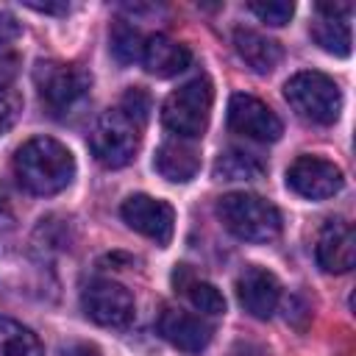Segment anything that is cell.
Listing matches in <instances>:
<instances>
[{
	"label": "cell",
	"mask_w": 356,
	"mask_h": 356,
	"mask_svg": "<svg viewBox=\"0 0 356 356\" xmlns=\"http://www.w3.org/2000/svg\"><path fill=\"white\" fill-rule=\"evenodd\" d=\"M14 175L31 195H56L70 186L75 175V159L58 139L33 136L17 147Z\"/></svg>",
	"instance_id": "obj_1"
},
{
	"label": "cell",
	"mask_w": 356,
	"mask_h": 356,
	"mask_svg": "<svg viewBox=\"0 0 356 356\" xmlns=\"http://www.w3.org/2000/svg\"><path fill=\"white\" fill-rule=\"evenodd\" d=\"M220 222L245 242H270L281 234V211L253 195V192H228L217 200Z\"/></svg>",
	"instance_id": "obj_2"
},
{
	"label": "cell",
	"mask_w": 356,
	"mask_h": 356,
	"mask_svg": "<svg viewBox=\"0 0 356 356\" xmlns=\"http://www.w3.org/2000/svg\"><path fill=\"white\" fill-rule=\"evenodd\" d=\"M33 83L47 111L53 117H64L83 103V97L92 89V75L81 64L47 58L33 67Z\"/></svg>",
	"instance_id": "obj_3"
},
{
	"label": "cell",
	"mask_w": 356,
	"mask_h": 356,
	"mask_svg": "<svg viewBox=\"0 0 356 356\" xmlns=\"http://www.w3.org/2000/svg\"><path fill=\"white\" fill-rule=\"evenodd\" d=\"M284 97L300 120L314 122V125H331L342 108L339 86L334 83V78L317 70L295 72L284 83Z\"/></svg>",
	"instance_id": "obj_4"
},
{
	"label": "cell",
	"mask_w": 356,
	"mask_h": 356,
	"mask_svg": "<svg viewBox=\"0 0 356 356\" xmlns=\"http://www.w3.org/2000/svg\"><path fill=\"white\" fill-rule=\"evenodd\" d=\"M214 103V86L209 78H192L167 95L161 106V122L178 139H195L206 131Z\"/></svg>",
	"instance_id": "obj_5"
},
{
	"label": "cell",
	"mask_w": 356,
	"mask_h": 356,
	"mask_svg": "<svg viewBox=\"0 0 356 356\" xmlns=\"http://www.w3.org/2000/svg\"><path fill=\"white\" fill-rule=\"evenodd\" d=\"M139 136H142V128L125 111L108 108L95 120L89 131V147L103 167L117 170V167H125L136 156Z\"/></svg>",
	"instance_id": "obj_6"
},
{
	"label": "cell",
	"mask_w": 356,
	"mask_h": 356,
	"mask_svg": "<svg viewBox=\"0 0 356 356\" xmlns=\"http://www.w3.org/2000/svg\"><path fill=\"white\" fill-rule=\"evenodd\" d=\"M81 306L97 325L106 328H125L136 314L134 295L111 278H92L81 292Z\"/></svg>",
	"instance_id": "obj_7"
},
{
	"label": "cell",
	"mask_w": 356,
	"mask_h": 356,
	"mask_svg": "<svg viewBox=\"0 0 356 356\" xmlns=\"http://www.w3.org/2000/svg\"><path fill=\"white\" fill-rule=\"evenodd\" d=\"M342 170L323 156H298L286 170V186L306 200H325L342 189Z\"/></svg>",
	"instance_id": "obj_8"
},
{
	"label": "cell",
	"mask_w": 356,
	"mask_h": 356,
	"mask_svg": "<svg viewBox=\"0 0 356 356\" xmlns=\"http://www.w3.org/2000/svg\"><path fill=\"white\" fill-rule=\"evenodd\" d=\"M228 128L256 142H275L284 134V122L278 120V114L259 97L242 92L231 95L228 100Z\"/></svg>",
	"instance_id": "obj_9"
},
{
	"label": "cell",
	"mask_w": 356,
	"mask_h": 356,
	"mask_svg": "<svg viewBox=\"0 0 356 356\" xmlns=\"http://www.w3.org/2000/svg\"><path fill=\"white\" fill-rule=\"evenodd\" d=\"M120 214L134 231L153 239L156 245H167L172 239L175 211L167 200H159V197H150V195H131V197L122 200Z\"/></svg>",
	"instance_id": "obj_10"
},
{
	"label": "cell",
	"mask_w": 356,
	"mask_h": 356,
	"mask_svg": "<svg viewBox=\"0 0 356 356\" xmlns=\"http://www.w3.org/2000/svg\"><path fill=\"white\" fill-rule=\"evenodd\" d=\"M156 325L159 334L184 353H200L211 342V325L200 314H192L178 306H164Z\"/></svg>",
	"instance_id": "obj_11"
},
{
	"label": "cell",
	"mask_w": 356,
	"mask_h": 356,
	"mask_svg": "<svg viewBox=\"0 0 356 356\" xmlns=\"http://www.w3.org/2000/svg\"><path fill=\"white\" fill-rule=\"evenodd\" d=\"M317 264L325 273H348L356 261V234L348 220H328L314 245Z\"/></svg>",
	"instance_id": "obj_12"
},
{
	"label": "cell",
	"mask_w": 356,
	"mask_h": 356,
	"mask_svg": "<svg viewBox=\"0 0 356 356\" xmlns=\"http://www.w3.org/2000/svg\"><path fill=\"white\" fill-rule=\"evenodd\" d=\"M236 298L248 314L267 320L281 300V284L270 270L250 264L236 278Z\"/></svg>",
	"instance_id": "obj_13"
},
{
	"label": "cell",
	"mask_w": 356,
	"mask_h": 356,
	"mask_svg": "<svg viewBox=\"0 0 356 356\" xmlns=\"http://www.w3.org/2000/svg\"><path fill=\"white\" fill-rule=\"evenodd\" d=\"M192 61V53L186 44L164 36V33H153L145 39L142 47V64L150 75L156 78H172L178 72H184Z\"/></svg>",
	"instance_id": "obj_14"
},
{
	"label": "cell",
	"mask_w": 356,
	"mask_h": 356,
	"mask_svg": "<svg viewBox=\"0 0 356 356\" xmlns=\"http://www.w3.org/2000/svg\"><path fill=\"white\" fill-rule=\"evenodd\" d=\"M234 47H236L239 58L259 75L273 72L284 58V50L275 39H270L259 31H250V28H236L234 31Z\"/></svg>",
	"instance_id": "obj_15"
},
{
	"label": "cell",
	"mask_w": 356,
	"mask_h": 356,
	"mask_svg": "<svg viewBox=\"0 0 356 356\" xmlns=\"http://www.w3.org/2000/svg\"><path fill=\"white\" fill-rule=\"evenodd\" d=\"M156 170L167 178V181H175V184H186L197 175L200 170V156L197 150L186 142V139H167L159 150H156V159H153Z\"/></svg>",
	"instance_id": "obj_16"
},
{
	"label": "cell",
	"mask_w": 356,
	"mask_h": 356,
	"mask_svg": "<svg viewBox=\"0 0 356 356\" xmlns=\"http://www.w3.org/2000/svg\"><path fill=\"white\" fill-rule=\"evenodd\" d=\"M172 284H175V289H178L197 312H203V314H222V312H225V298H222V292H220L211 281L195 275L186 264H178V267H175Z\"/></svg>",
	"instance_id": "obj_17"
},
{
	"label": "cell",
	"mask_w": 356,
	"mask_h": 356,
	"mask_svg": "<svg viewBox=\"0 0 356 356\" xmlns=\"http://www.w3.org/2000/svg\"><path fill=\"white\" fill-rule=\"evenodd\" d=\"M264 161L256 153L239 150V147H228L217 156L214 161V175L220 181H256L264 175Z\"/></svg>",
	"instance_id": "obj_18"
},
{
	"label": "cell",
	"mask_w": 356,
	"mask_h": 356,
	"mask_svg": "<svg viewBox=\"0 0 356 356\" xmlns=\"http://www.w3.org/2000/svg\"><path fill=\"white\" fill-rule=\"evenodd\" d=\"M0 356H42V342L22 323L0 317Z\"/></svg>",
	"instance_id": "obj_19"
},
{
	"label": "cell",
	"mask_w": 356,
	"mask_h": 356,
	"mask_svg": "<svg viewBox=\"0 0 356 356\" xmlns=\"http://www.w3.org/2000/svg\"><path fill=\"white\" fill-rule=\"evenodd\" d=\"M312 39L331 56H350V25L345 19L317 17V22H312Z\"/></svg>",
	"instance_id": "obj_20"
},
{
	"label": "cell",
	"mask_w": 356,
	"mask_h": 356,
	"mask_svg": "<svg viewBox=\"0 0 356 356\" xmlns=\"http://www.w3.org/2000/svg\"><path fill=\"white\" fill-rule=\"evenodd\" d=\"M108 47H111V56L117 58V64H134L136 58H142L145 36L136 25H131V19H117L108 33Z\"/></svg>",
	"instance_id": "obj_21"
},
{
	"label": "cell",
	"mask_w": 356,
	"mask_h": 356,
	"mask_svg": "<svg viewBox=\"0 0 356 356\" xmlns=\"http://www.w3.org/2000/svg\"><path fill=\"white\" fill-rule=\"evenodd\" d=\"M120 111H125L139 128H145V122H147V117H150V111H153V100H150L147 89H142V86H131V89L122 95Z\"/></svg>",
	"instance_id": "obj_22"
},
{
	"label": "cell",
	"mask_w": 356,
	"mask_h": 356,
	"mask_svg": "<svg viewBox=\"0 0 356 356\" xmlns=\"http://www.w3.org/2000/svg\"><path fill=\"white\" fill-rule=\"evenodd\" d=\"M248 8L267 25H286L295 14V3L286 0H267V3H248Z\"/></svg>",
	"instance_id": "obj_23"
},
{
	"label": "cell",
	"mask_w": 356,
	"mask_h": 356,
	"mask_svg": "<svg viewBox=\"0 0 356 356\" xmlns=\"http://www.w3.org/2000/svg\"><path fill=\"white\" fill-rule=\"evenodd\" d=\"M19 114H22V95L17 89H11V86L0 89V134L14 128Z\"/></svg>",
	"instance_id": "obj_24"
},
{
	"label": "cell",
	"mask_w": 356,
	"mask_h": 356,
	"mask_svg": "<svg viewBox=\"0 0 356 356\" xmlns=\"http://www.w3.org/2000/svg\"><path fill=\"white\" fill-rule=\"evenodd\" d=\"M17 72H19V53L11 44L0 42V89L11 86V81L17 78Z\"/></svg>",
	"instance_id": "obj_25"
},
{
	"label": "cell",
	"mask_w": 356,
	"mask_h": 356,
	"mask_svg": "<svg viewBox=\"0 0 356 356\" xmlns=\"http://www.w3.org/2000/svg\"><path fill=\"white\" fill-rule=\"evenodd\" d=\"M22 33V25H19V19L8 11V8H0V42H6V39H14V36H19Z\"/></svg>",
	"instance_id": "obj_26"
},
{
	"label": "cell",
	"mask_w": 356,
	"mask_h": 356,
	"mask_svg": "<svg viewBox=\"0 0 356 356\" xmlns=\"http://www.w3.org/2000/svg\"><path fill=\"white\" fill-rule=\"evenodd\" d=\"M317 14L334 17V19H348L353 14V6L350 3H317Z\"/></svg>",
	"instance_id": "obj_27"
},
{
	"label": "cell",
	"mask_w": 356,
	"mask_h": 356,
	"mask_svg": "<svg viewBox=\"0 0 356 356\" xmlns=\"http://www.w3.org/2000/svg\"><path fill=\"white\" fill-rule=\"evenodd\" d=\"M58 356H100V350L95 345H89V342H70V345L61 348Z\"/></svg>",
	"instance_id": "obj_28"
},
{
	"label": "cell",
	"mask_w": 356,
	"mask_h": 356,
	"mask_svg": "<svg viewBox=\"0 0 356 356\" xmlns=\"http://www.w3.org/2000/svg\"><path fill=\"white\" fill-rule=\"evenodd\" d=\"M25 6L33 11H42V14H67L70 11L67 3H25Z\"/></svg>",
	"instance_id": "obj_29"
}]
</instances>
